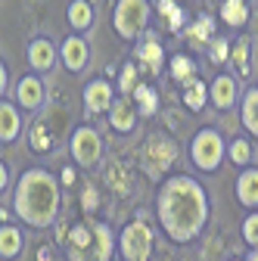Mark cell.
Masks as SVG:
<instances>
[{"label":"cell","instance_id":"obj_1","mask_svg":"<svg viewBox=\"0 0 258 261\" xmlns=\"http://www.w3.org/2000/svg\"><path fill=\"white\" fill-rule=\"evenodd\" d=\"M156 215L171 243H193L209 221V196L190 174H174L159 187Z\"/></svg>","mask_w":258,"mask_h":261},{"label":"cell","instance_id":"obj_2","mask_svg":"<svg viewBox=\"0 0 258 261\" xmlns=\"http://www.w3.org/2000/svg\"><path fill=\"white\" fill-rule=\"evenodd\" d=\"M59 205H62L59 180L47 168L22 171V177L16 184V193H13V212L19 215L22 224L35 227V230H44V227L56 224Z\"/></svg>","mask_w":258,"mask_h":261},{"label":"cell","instance_id":"obj_3","mask_svg":"<svg viewBox=\"0 0 258 261\" xmlns=\"http://www.w3.org/2000/svg\"><path fill=\"white\" fill-rule=\"evenodd\" d=\"M112 252H115V237L103 221H84L69 230L66 240L69 261H112Z\"/></svg>","mask_w":258,"mask_h":261},{"label":"cell","instance_id":"obj_4","mask_svg":"<svg viewBox=\"0 0 258 261\" xmlns=\"http://www.w3.org/2000/svg\"><path fill=\"white\" fill-rule=\"evenodd\" d=\"M112 25L118 31V38L137 41L146 31V25H149V4H146V0H118Z\"/></svg>","mask_w":258,"mask_h":261},{"label":"cell","instance_id":"obj_5","mask_svg":"<svg viewBox=\"0 0 258 261\" xmlns=\"http://www.w3.org/2000/svg\"><path fill=\"white\" fill-rule=\"evenodd\" d=\"M190 159L199 171H215L224 159V140L215 127H202L190 143Z\"/></svg>","mask_w":258,"mask_h":261},{"label":"cell","instance_id":"obj_6","mask_svg":"<svg viewBox=\"0 0 258 261\" xmlns=\"http://www.w3.org/2000/svg\"><path fill=\"white\" fill-rule=\"evenodd\" d=\"M118 252L124 261H149L152 255V230L146 221H131L118 237Z\"/></svg>","mask_w":258,"mask_h":261},{"label":"cell","instance_id":"obj_7","mask_svg":"<svg viewBox=\"0 0 258 261\" xmlns=\"http://www.w3.org/2000/svg\"><path fill=\"white\" fill-rule=\"evenodd\" d=\"M69 152H72V159L78 162V165L90 168V165H96V162H100V155H103V140H100V134H96L93 127L81 124V127H75V134H72V140H69Z\"/></svg>","mask_w":258,"mask_h":261},{"label":"cell","instance_id":"obj_8","mask_svg":"<svg viewBox=\"0 0 258 261\" xmlns=\"http://www.w3.org/2000/svg\"><path fill=\"white\" fill-rule=\"evenodd\" d=\"M174 159H177V143L165 134H152L143 146V165H149L152 174H162L174 165Z\"/></svg>","mask_w":258,"mask_h":261},{"label":"cell","instance_id":"obj_9","mask_svg":"<svg viewBox=\"0 0 258 261\" xmlns=\"http://www.w3.org/2000/svg\"><path fill=\"white\" fill-rule=\"evenodd\" d=\"M134 56H137V62L143 65L149 75H159V72H162V65H165V50H162L159 35L143 31V35H140V44H137V50H134Z\"/></svg>","mask_w":258,"mask_h":261},{"label":"cell","instance_id":"obj_10","mask_svg":"<svg viewBox=\"0 0 258 261\" xmlns=\"http://www.w3.org/2000/svg\"><path fill=\"white\" fill-rule=\"evenodd\" d=\"M44 100H47V87H44V81L38 78V72L19 78V84H16V103H19L22 109L35 112V109L44 106Z\"/></svg>","mask_w":258,"mask_h":261},{"label":"cell","instance_id":"obj_11","mask_svg":"<svg viewBox=\"0 0 258 261\" xmlns=\"http://www.w3.org/2000/svg\"><path fill=\"white\" fill-rule=\"evenodd\" d=\"M59 59H62V65H66L69 72H81V69H87V62H90V47H87V41L78 35V31L62 41V47H59Z\"/></svg>","mask_w":258,"mask_h":261},{"label":"cell","instance_id":"obj_12","mask_svg":"<svg viewBox=\"0 0 258 261\" xmlns=\"http://www.w3.org/2000/svg\"><path fill=\"white\" fill-rule=\"evenodd\" d=\"M115 100V93H112V84L106 78H93L87 87H84V109L90 115H100V112H109Z\"/></svg>","mask_w":258,"mask_h":261},{"label":"cell","instance_id":"obj_13","mask_svg":"<svg viewBox=\"0 0 258 261\" xmlns=\"http://www.w3.org/2000/svg\"><path fill=\"white\" fill-rule=\"evenodd\" d=\"M28 65L35 72H50L53 69V62H56V44L50 38H35L28 44Z\"/></svg>","mask_w":258,"mask_h":261},{"label":"cell","instance_id":"obj_14","mask_svg":"<svg viewBox=\"0 0 258 261\" xmlns=\"http://www.w3.org/2000/svg\"><path fill=\"white\" fill-rule=\"evenodd\" d=\"M137 115H140V112L131 106V100H127V96H121V100H112V106H109V124L118 130V134H127V130H134Z\"/></svg>","mask_w":258,"mask_h":261},{"label":"cell","instance_id":"obj_15","mask_svg":"<svg viewBox=\"0 0 258 261\" xmlns=\"http://www.w3.org/2000/svg\"><path fill=\"white\" fill-rule=\"evenodd\" d=\"M22 134V115L10 100H0V143H13Z\"/></svg>","mask_w":258,"mask_h":261},{"label":"cell","instance_id":"obj_16","mask_svg":"<svg viewBox=\"0 0 258 261\" xmlns=\"http://www.w3.org/2000/svg\"><path fill=\"white\" fill-rule=\"evenodd\" d=\"M237 81L230 78V75H218L215 81H212V87H209V96H212V103L218 106V109H230L234 103H237Z\"/></svg>","mask_w":258,"mask_h":261},{"label":"cell","instance_id":"obj_17","mask_svg":"<svg viewBox=\"0 0 258 261\" xmlns=\"http://www.w3.org/2000/svg\"><path fill=\"white\" fill-rule=\"evenodd\" d=\"M22 246H25V237H22L19 227L0 224V258H7V261H10V258H19Z\"/></svg>","mask_w":258,"mask_h":261},{"label":"cell","instance_id":"obj_18","mask_svg":"<svg viewBox=\"0 0 258 261\" xmlns=\"http://www.w3.org/2000/svg\"><path fill=\"white\" fill-rule=\"evenodd\" d=\"M237 196L249 208H258V168H246L237 180Z\"/></svg>","mask_w":258,"mask_h":261},{"label":"cell","instance_id":"obj_19","mask_svg":"<svg viewBox=\"0 0 258 261\" xmlns=\"http://www.w3.org/2000/svg\"><path fill=\"white\" fill-rule=\"evenodd\" d=\"M66 16H69L72 31H87L93 25V7H90V0H72Z\"/></svg>","mask_w":258,"mask_h":261},{"label":"cell","instance_id":"obj_20","mask_svg":"<svg viewBox=\"0 0 258 261\" xmlns=\"http://www.w3.org/2000/svg\"><path fill=\"white\" fill-rule=\"evenodd\" d=\"M28 149L38 152V155H44V152L53 149V134H50V124L47 121H35V124H31V130H28Z\"/></svg>","mask_w":258,"mask_h":261},{"label":"cell","instance_id":"obj_21","mask_svg":"<svg viewBox=\"0 0 258 261\" xmlns=\"http://www.w3.org/2000/svg\"><path fill=\"white\" fill-rule=\"evenodd\" d=\"M205 100H209V87H205L202 81H196V78H190V81L184 84V106H187L190 112H199V109L205 106Z\"/></svg>","mask_w":258,"mask_h":261},{"label":"cell","instance_id":"obj_22","mask_svg":"<svg viewBox=\"0 0 258 261\" xmlns=\"http://www.w3.org/2000/svg\"><path fill=\"white\" fill-rule=\"evenodd\" d=\"M212 31H215V22H212L209 16H199L193 25H184V35H187V41H190L193 47H202V44L212 38Z\"/></svg>","mask_w":258,"mask_h":261},{"label":"cell","instance_id":"obj_23","mask_svg":"<svg viewBox=\"0 0 258 261\" xmlns=\"http://www.w3.org/2000/svg\"><path fill=\"white\" fill-rule=\"evenodd\" d=\"M221 19L234 25V28H243L249 22V7H246V0H224V7H221Z\"/></svg>","mask_w":258,"mask_h":261},{"label":"cell","instance_id":"obj_24","mask_svg":"<svg viewBox=\"0 0 258 261\" xmlns=\"http://www.w3.org/2000/svg\"><path fill=\"white\" fill-rule=\"evenodd\" d=\"M131 93H134V103H137V112L140 115H146V118L156 115V109H159V93L149 84H137Z\"/></svg>","mask_w":258,"mask_h":261},{"label":"cell","instance_id":"obj_25","mask_svg":"<svg viewBox=\"0 0 258 261\" xmlns=\"http://www.w3.org/2000/svg\"><path fill=\"white\" fill-rule=\"evenodd\" d=\"M168 75H171L177 84H187L193 75H196V62H193L190 56H184V53H177V56H171V62H168Z\"/></svg>","mask_w":258,"mask_h":261},{"label":"cell","instance_id":"obj_26","mask_svg":"<svg viewBox=\"0 0 258 261\" xmlns=\"http://www.w3.org/2000/svg\"><path fill=\"white\" fill-rule=\"evenodd\" d=\"M106 180H109V187H112L115 193H121V196L131 190V171H127L121 162H112V165L106 168Z\"/></svg>","mask_w":258,"mask_h":261},{"label":"cell","instance_id":"obj_27","mask_svg":"<svg viewBox=\"0 0 258 261\" xmlns=\"http://www.w3.org/2000/svg\"><path fill=\"white\" fill-rule=\"evenodd\" d=\"M249 50H252V41H249V38H240V41L234 44V50H230V59H234L237 72H240L243 78H249V75H252V65H249Z\"/></svg>","mask_w":258,"mask_h":261},{"label":"cell","instance_id":"obj_28","mask_svg":"<svg viewBox=\"0 0 258 261\" xmlns=\"http://www.w3.org/2000/svg\"><path fill=\"white\" fill-rule=\"evenodd\" d=\"M243 124L249 134H258V87L249 90L243 100Z\"/></svg>","mask_w":258,"mask_h":261},{"label":"cell","instance_id":"obj_29","mask_svg":"<svg viewBox=\"0 0 258 261\" xmlns=\"http://www.w3.org/2000/svg\"><path fill=\"white\" fill-rule=\"evenodd\" d=\"M159 13L165 16V28L168 31H180L184 28V10L174 4V0H159Z\"/></svg>","mask_w":258,"mask_h":261},{"label":"cell","instance_id":"obj_30","mask_svg":"<svg viewBox=\"0 0 258 261\" xmlns=\"http://www.w3.org/2000/svg\"><path fill=\"white\" fill-rule=\"evenodd\" d=\"M137 78H140V69H137L134 62L121 65V75H118V90H121V93H131V90L137 87Z\"/></svg>","mask_w":258,"mask_h":261},{"label":"cell","instance_id":"obj_31","mask_svg":"<svg viewBox=\"0 0 258 261\" xmlns=\"http://www.w3.org/2000/svg\"><path fill=\"white\" fill-rule=\"evenodd\" d=\"M230 159L237 162V165H249V159H252L249 140H234V143H230Z\"/></svg>","mask_w":258,"mask_h":261},{"label":"cell","instance_id":"obj_32","mask_svg":"<svg viewBox=\"0 0 258 261\" xmlns=\"http://www.w3.org/2000/svg\"><path fill=\"white\" fill-rule=\"evenodd\" d=\"M243 240L255 249L258 246V215H249L246 218V224H243Z\"/></svg>","mask_w":258,"mask_h":261},{"label":"cell","instance_id":"obj_33","mask_svg":"<svg viewBox=\"0 0 258 261\" xmlns=\"http://www.w3.org/2000/svg\"><path fill=\"white\" fill-rule=\"evenodd\" d=\"M227 56H230V44H227V41H221V38H215V41H212V62L221 65Z\"/></svg>","mask_w":258,"mask_h":261},{"label":"cell","instance_id":"obj_34","mask_svg":"<svg viewBox=\"0 0 258 261\" xmlns=\"http://www.w3.org/2000/svg\"><path fill=\"white\" fill-rule=\"evenodd\" d=\"M96 202H100V196H96V190L87 184L84 193H81V205H84V212H96Z\"/></svg>","mask_w":258,"mask_h":261},{"label":"cell","instance_id":"obj_35","mask_svg":"<svg viewBox=\"0 0 258 261\" xmlns=\"http://www.w3.org/2000/svg\"><path fill=\"white\" fill-rule=\"evenodd\" d=\"M7 184H10V171H7V165L0 162V193L7 190Z\"/></svg>","mask_w":258,"mask_h":261},{"label":"cell","instance_id":"obj_36","mask_svg":"<svg viewBox=\"0 0 258 261\" xmlns=\"http://www.w3.org/2000/svg\"><path fill=\"white\" fill-rule=\"evenodd\" d=\"M7 81H10V75H7V65L0 62V96H4V90H7Z\"/></svg>","mask_w":258,"mask_h":261},{"label":"cell","instance_id":"obj_37","mask_svg":"<svg viewBox=\"0 0 258 261\" xmlns=\"http://www.w3.org/2000/svg\"><path fill=\"white\" fill-rule=\"evenodd\" d=\"M38 261H53V246H44V249L38 252Z\"/></svg>","mask_w":258,"mask_h":261},{"label":"cell","instance_id":"obj_38","mask_svg":"<svg viewBox=\"0 0 258 261\" xmlns=\"http://www.w3.org/2000/svg\"><path fill=\"white\" fill-rule=\"evenodd\" d=\"M62 184H75V168H66V171H62Z\"/></svg>","mask_w":258,"mask_h":261},{"label":"cell","instance_id":"obj_39","mask_svg":"<svg viewBox=\"0 0 258 261\" xmlns=\"http://www.w3.org/2000/svg\"><path fill=\"white\" fill-rule=\"evenodd\" d=\"M249 261H258V246L252 249V255H249Z\"/></svg>","mask_w":258,"mask_h":261},{"label":"cell","instance_id":"obj_40","mask_svg":"<svg viewBox=\"0 0 258 261\" xmlns=\"http://www.w3.org/2000/svg\"><path fill=\"white\" fill-rule=\"evenodd\" d=\"M53 261H59V258H53ZM62 261H69V258H62Z\"/></svg>","mask_w":258,"mask_h":261},{"label":"cell","instance_id":"obj_41","mask_svg":"<svg viewBox=\"0 0 258 261\" xmlns=\"http://www.w3.org/2000/svg\"><path fill=\"white\" fill-rule=\"evenodd\" d=\"M234 261H237V258H234Z\"/></svg>","mask_w":258,"mask_h":261}]
</instances>
